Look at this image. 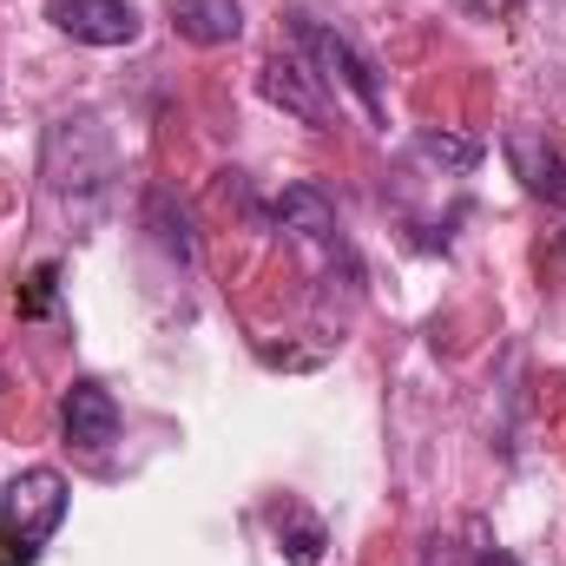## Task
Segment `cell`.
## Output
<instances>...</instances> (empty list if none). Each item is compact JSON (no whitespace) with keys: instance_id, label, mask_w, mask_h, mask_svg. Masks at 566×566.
I'll use <instances>...</instances> for the list:
<instances>
[{"instance_id":"6","label":"cell","mask_w":566,"mask_h":566,"mask_svg":"<svg viewBox=\"0 0 566 566\" xmlns=\"http://www.w3.org/2000/svg\"><path fill=\"white\" fill-rule=\"evenodd\" d=\"M60 428H66L73 448L106 454V448L119 441V402H113V389H106L99 376H80V382L66 389V402H60Z\"/></svg>"},{"instance_id":"10","label":"cell","mask_w":566,"mask_h":566,"mask_svg":"<svg viewBox=\"0 0 566 566\" xmlns=\"http://www.w3.org/2000/svg\"><path fill=\"white\" fill-rule=\"evenodd\" d=\"M145 231L158 238V251H165V258H178V264H191V258H198V244H191V218H185V205H178L165 185H151V191H145Z\"/></svg>"},{"instance_id":"4","label":"cell","mask_w":566,"mask_h":566,"mask_svg":"<svg viewBox=\"0 0 566 566\" xmlns=\"http://www.w3.org/2000/svg\"><path fill=\"white\" fill-rule=\"evenodd\" d=\"M277 224L316 258V271H323L329 290H336V283H343V290L363 283V264H356V251H349V238H343V218L329 211V198H323L316 185H283Z\"/></svg>"},{"instance_id":"14","label":"cell","mask_w":566,"mask_h":566,"mask_svg":"<svg viewBox=\"0 0 566 566\" xmlns=\"http://www.w3.org/2000/svg\"><path fill=\"white\" fill-rule=\"evenodd\" d=\"M481 566H521V560H514V554H501V547H494V554H488V560H481Z\"/></svg>"},{"instance_id":"7","label":"cell","mask_w":566,"mask_h":566,"mask_svg":"<svg viewBox=\"0 0 566 566\" xmlns=\"http://www.w3.org/2000/svg\"><path fill=\"white\" fill-rule=\"evenodd\" d=\"M507 165H514V178H521L534 198L566 205V158H560V145H547V133L514 126V133H507Z\"/></svg>"},{"instance_id":"5","label":"cell","mask_w":566,"mask_h":566,"mask_svg":"<svg viewBox=\"0 0 566 566\" xmlns=\"http://www.w3.org/2000/svg\"><path fill=\"white\" fill-rule=\"evenodd\" d=\"M46 20L80 46H133L145 27L133 0H46Z\"/></svg>"},{"instance_id":"11","label":"cell","mask_w":566,"mask_h":566,"mask_svg":"<svg viewBox=\"0 0 566 566\" xmlns=\"http://www.w3.org/2000/svg\"><path fill=\"white\" fill-rule=\"evenodd\" d=\"M409 151H416L422 165H434L441 178H461V171H474V165H481V151H488V145H481V139H461V133H441V126H422Z\"/></svg>"},{"instance_id":"3","label":"cell","mask_w":566,"mask_h":566,"mask_svg":"<svg viewBox=\"0 0 566 566\" xmlns=\"http://www.w3.org/2000/svg\"><path fill=\"white\" fill-rule=\"evenodd\" d=\"M40 178H46V191H53L60 205L93 211L99 191H106V178H113V139H106V126L86 119V113L53 119V133H46V158H40Z\"/></svg>"},{"instance_id":"8","label":"cell","mask_w":566,"mask_h":566,"mask_svg":"<svg viewBox=\"0 0 566 566\" xmlns=\"http://www.w3.org/2000/svg\"><path fill=\"white\" fill-rule=\"evenodd\" d=\"M329 86L296 60V53H277L271 66H264V99L283 106V113H296L303 126H329V99H323Z\"/></svg>"},{"instance_id":"9","label":"cell","mask_w":566,"mask_h":566,"mask_svg":"<svg viewBox=\"0 0 566 566\" xmlns=\"http://www.w3.org/2000/svg\"><path fill=\"white\" fill-rule=\"evenodd\" d=\"M165 20L191 46H231V40H244V7L238 0H165Z\"/></svg>"},{"instance_id":"1","label":"cell","mask_w":566,"mask_h":566,"mask_svg":"<svg viewBox=\"0 0 566 566\" xmlns=\"http://www.w3.org/2000/svg\"><path fill=\"white\" fill-rule=\"evenodd\" d=\"M290 20V40H296V60L329 86V93H349L356 106H363V119L369 126H382L389 119V106H382V80H376V60L343 33V27H329V20H316V13H303V7H290L283 13Z\"/></svg>"},{"instance_id":"2","label":"cell","mask_w":566,"mask_h":566,"mask_svg":"<svg viewBox=\"0 0 566 566\" xmlns=\"http://www.w3.org/2000/svg\"><path fill=\"white\" fill-rule=\"evenodd\" d=\"M73 507V488L60 468H20L7 488H0V554L7 566H33L46 554V541L60 534Z\"/></svg>"},{"instance_id":"13","label":"cell","mask_w":566,"mask_h":566,"mask_svg":"<svg viewBox=\"0 0 566 566\" xmlns=\"http://www.w3.org/2000/svg\"><path fill=\"white\" fill-rule=\"evenodd\" d=\"M461 13H474V20H507L514 7H527V0H454Z\"/></svg>"},{"instance_id":"12","label":"cell","mask_w":566,"mask_h":566,"mask_svg":"<svg viewBox=\"0 0 566 566\" xmlns=\"http://www.w3.org/2000/svg\"><path fill=\"white\" fill-rule=\"evenodd\" d=\"M277 541L290 566H316L323 560V521L303 514V507H277Z\"/></svg>"}]
</instances>
